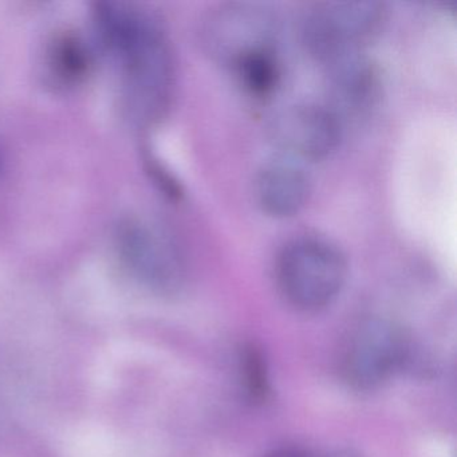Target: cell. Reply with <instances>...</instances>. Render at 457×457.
I'll return each mask as SVG.
<instances>
[{"label":"cell","instance_id":"obj_13","mask_svg":"<svg viewBox=\"0 0 457 457\" xmlns=\"http://www.w3.org/2000/svg\"><path fill=\"white\" fill-rule=\"evenodd\" d=\"M325 457H357L352 453H346V452H338V453L328 454Z\"/></svg>","mask_w":457,"mask_h":457},{"label":"cell","instance_id":"obj_8","mask_svg":"<svg viewBox=\"0 0 457 457\" xmlns=\"http://www.w3.org/2000/svg\"><path fill=\"white\" fill-rule=\"evenodd\" d=\"M328 93L339 119L365 113L378 96V73L363 53L339 58L328 63Z\"/></svg>","mask_w":457,"mask_h":457},{"label":"cell","instance_id":"obj_2","mask_svg":"<svg viewBox=\"0 0 457 457\" xmlns=\"http://www.w3.org/2000/svg\"><path fill=\"white\" fill-rule=\"evenodd\" d=\"M286 301L302 312H318L336 301L344 288L347 263L341 251L320 237H298L280 250L275 264Z\"/></svg>","mask_w":457,"mask_h":457},{"label":"cell","instance_id":"obj_11","mask_svg":"<svg viewBox=\"0 0 457 457\" xmlns=\"http://www.w3.org/2000/svg\"><path fill=\"white\" fill-rule=\"evenodd\" d=\"M240 84L256 97L270 95L279 79V63L275 50L259 53L240 61L234 68Z\"/></svg>","mask_w":457,"mask_h":457},{"label":"cell","instance_id":"obj_3","mask_svg":"<svg viewBox=\"0 0 457 457\" xmlns=\"http://www.w3.org/2000/svg\"><path fill=\"white\" fill-rule=\"evenodd\" d=\"M279 21L266 4L234 2L205 17L200 29L203 49L218 62L234 68L245 58L275 50Z\"/></svg>","mask_w":457,"mask_h":457},{"label":"cell","instance_id":"obj_9","mask_svg":"<svg viewBox=\"0 0 457 457\" xmlns=\"http://www.w3.org/2000/svg\"><path fill=\"white\" fill-rule=\"evenodd\" d=\"M253 189L264 212L274 218H290L309 200L312 181L298 162L272 160L259 170Z\"/></svg>","mask_w":457,"mask_h":457},{"label":"cell","instance_id":"obj_5","mask_svg":"<svg viewBox=\"0 0 457 457\" xmlns=\"http://www.w3.org/2000/svg\"><path fill=\"white\" fill-rule=\"evenodd\" d=\"M117 248L127 269L152 290L175 293L186 279L183 253L156 224L130 219L120 226Z\"/></svg>","mask_w":457,"mask_h":457},{"label":"cell","instance_id":"obj_4","mask_svg":"<svg viewBox=\"0 0 457 457\" xmlns=\"http://www.w3.org/2000/svg\"><path fill=\"white\" fill-rule=\"evenodd\" d=\"M384 4L363 0L326 2L306 12L302 36L310 54L320 62L362 53L384 20Z\"/></svg>","mask_w":457,"mask_h":457},{"label":"cell","instance_id":"obj_12","mask_svg":"<svg viewBox=\"0 0 457 457\" xmlns=\"http://www.w3.org/2000/svg\"><path fill=\"white\" fill-rule=\"evenodd\" d=\"M274 457H310L307 454L301 453V452L295 451H286L282 452V453L275 454Z\"/></svg>","mask_w":457,"mask_h":457},{"label":"cell","instance_id":"obj_10","mask_svg":"<svg viewBox=\"0 0 457 457\" xmlns=\"http://www.w3.org/2000/svg\"><path fill=\"white\" fill-rule=\"evenodd\" d=\"M46 65L50 77L57 84L71 85L87 74L89 55L76 37H58L47 50Z\"/></svg>","mask_w":457,"mask_h":457},{"label":"cell","instance_id":"obj_7","mask_svg":"<svg viewBox=\"0 0 457 457\" xmlns=\"http://www.w3.org/2000/svg\"><path fill=\"white\" fill-rule=\"evenodd\" d=\"M344 121L320 104H295L275 114L269 125L274 145L290 160H322L341 143Z\"/></svg>","mask_w":457,"mask_h":457},{"label":"cell","instance_id":"obj_1","mask_svg":"<svg viewBox=\"0 0 457 457\" xmlns=\"http://www.w3.org/2000/svg\"><path fill=\"white\" fill-rule=\"evenodd\" d=\"M96 34L121 74L127 109L141 124L162 119L175 87V60L164 26L137 4L106 2L93 12Z\"/></svg>","mask_w":457,"mask_h":457},{"label":"cell","instance_id":"obj_6","mask_svg":"<svg viewBox=\"0 0 457 457\" xmlns=\"http://www.w3.org/2000/svg\"><path fill=\"white\" fill-rule=\"evenodd\" d=\"M403 336L397 326L381 318H369L355 326L342 353V373L357 389L384 384L405 358Z\"/></svg>","mask_w":457,"mask_h":457}]
</instances>
